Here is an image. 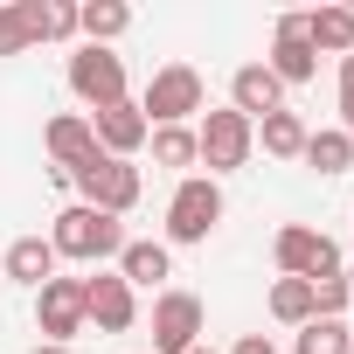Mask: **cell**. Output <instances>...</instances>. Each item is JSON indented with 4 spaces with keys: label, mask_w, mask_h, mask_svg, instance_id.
<instances>
[{
    "label": "cell",
    "mask_w": 354,
    "mask_h": 354,
    "mask_svg": "<svg viewBox=\"0 0 354 354\" xmlns=\"http://www.w3.org/2000/svg\"><path fill=\"white\" fill-rule=\"evenodd\" d=\"M306 42H313V56H354V8H313Z\"/></svg>",
    "instance_id": "obj_18"
},
{
    "label": "cell",
    "mask_w": 354,
    "mask_h": 354,
    "mask_svg": "<svg viewBox=\"0 0 354 354\" xmlns=\"http://www.w3.org/2000/svg\"><path fill=\"white\" fill-rule=\"evenodd\" d=\"M146 146H153V167H174L181 181H188V167L202 160V153H195V125H160Z\"/></svg>",
    "instance_id": "obj_22"
},
{
    "label": "cell",
    "mask_w": 354,
    "mask_h": 354,
    "mask_svg": "<svg viewBox=\"0 0 354 354\" xmlns=\"http://www.w3.org/2000/svg\"><path fill=\"white\" fill-rule=\"evenodd\" d=\"M195 354H216V347H195Z\"/></svg>",
    "instance_id": "obj_32"
},
{
    "label": "cell",
    "mask_w": 354,
    "mask_h": 354,
    "mask_svg": "<svg viewBox=\"0 0 354 354\" xmlns=\"http://www.w3.org/2000/svg\"><path fill=\"white\" fill-rule=\"evenodd\" d=\"M264 70L292 91V84H313V70H319V56H313V42H306V15H278V28H271V56H264Z\"/></svg>",
    "instance_id": "obj_11"
},
{
    "label": "cell",
    "mask_w": 354,
    "mask_h": 354,
    "mask_svg": "<svg viewBox=\"0 0 354 354\" xmlns=\"http://www.w3.org/2000/svg\"><path fill=\"white\" fill-rule=\"evenodd\" d=\"M56 250H49V236H15L8 243V257H0V278H15V285H28V292H42L49 278H56Z\"/></svg>",
    "instance_id": "obj_15"
},
{
    "label": "cell",
    "mask_w": 354,
    "mask_h": 354,
    "mask_svg": "<svg viewBox=\"0 0 354 354\" xmlns=\"http://www.w3.org/2000/svg\"><path fill=\"white\" fill-rule=\"evenodd\" d=\"M132 319H139V292H132L118 271L84 278V326H97V333H125Z\"/></svg>",
    "instance_id": "obj_10"
},
{
    "label": "cell",
    "mask_w": 354,
    "mask_h": 354,
    "mask_svg": "<svg viewBox=\"0 0 354 354\" xmlns=\"http://www.w3.org/2000/svg\"><path fill=\"white\" fill-rule=\"evenodd\" d=\"M347 347H354L347 319H306L299 326V354H347Z\"/></svg>",
    "instance_id": "obj_24"
},
{
    "label": "cell",
    "mask_w": 354,
    "mask_h": 354,
    "mask_svg": "<svg viewBox=\"0 0 354 354\" xmlns=\"http://www.w3.org/2000/svg\"><path fill=\"white\" fill-rule=\"evenodd\" d=\"M230 111H243L250 125L257 118H271V111H285V84L264 70V63H243L236 77H230Z\"/></svg>",
    "instance_id": "obj_12"
},
{
    "label": "cell",
    "mask_w": 354,
    "mask_h": 354,
    "mask_svg": "<svg viewBox=\"0 0 354 354\" xmlns=\"http://www.w3.org/2000/svg\"><path fill=\"white\" fill-rule=\"evenodd\" d=\"M195 153H202V167H209V181H223V174L250 167L257 132H250V118H243V111L216 104V111H202V125H195Z\"/></svg>",
    "instance_id": "obj_4"
},
{
    "label": "cell",
    "mask_w": 354,
    "mask_h": 354,
    "mask_svg": "<svg viewBox=\"0 0 354 354\" xmlns=\"http://www.w3.org/2000/svg\"><path fill=\"white\" fill-rule=\"evenodd\" d=\"M111 271H118L132 292H139V285H167V278H174V250L153 243V236H125V250H118Z\"/></svg>",
    "instance_id": "obj_16"
},
{
    "label": "cell",
    "mask_w": 354,
    "mask_h": 354,
    "mask_svg": "<svg viewBox=\"0 0 354 354\" xmlns=\"http://www.w3.org/2000/svg\"><path fill=\"white\" fill-rule=\"evenodd\" d=\"M216 223H223V181L188 174V181L174 188V202H167V250L174 243H209Z\"/></svg>",
    "instance_id": "obj_5"
},
{
    "label": "cell",
    "mask_w": 354,
    "mask_h": 354,
    "mask_svg": "<svg viewBox=\"0 0 354 354\" xmlns=\"http://www.w3.org/2000/svg\"><path fill=\"white\" fill-rule=\"evenodd\" d=\"M250 132H257V146H264L271 160H299V153H306V132H313V125H306L299 111H271V118H257Z\"/></svg>",
    "instance_id": "obj_21"
},
{
    "label": "cell",
    "mask_w": 354,
    "mask_h": 354,
    "mask_svg": "<svg viewBox=\"0 0 354 354\" xmlns=\"http://www.w3.org/2000/svg\"><path fill=\"white\" fill-rule=\"evenodd\" d=\"M313 174H326V181H340V174L354 167V139L340 132V125H319V132H306V153H299Z\"/></svg>",
    "instance_id": "obj_20"
},
{
    "label": "cell",
    "mask_w": 354,
    "mask_h": 354,
    "mask_svg": "<svg viewBox=\"0 0 354 354\" xmlns=\"http://www.w3.org/2000/svg\"><path fill=\"white\" fill-rule=\"evenodd\" d=\"M125 28H132V8H125V0H77V35H84L91 49H111Z\"/></svg>",
    "instance_id": "obj_17"
},
{
    "label": "cell",
    "mask_w": 354,
    "mask_h": 354,
    "mask_svg": "<svg viewBox=\"0 0 354 354\" xmlns=\"http://www.w3.org/2000/svg\"><path fill=\"white\" fill-rule=\"evenodd\" d=\"M132 104H139V118L160 132V125H188V118H202V111H209V91H202V70H195V63H160Z\"/></svg>",
    "instance_id": "obj_1"
},
{
    "label": "cell",
    "mask_w": 354,
    "mask_h": 354,
    "mask_svg": "<svg viewBox=\"0 0 354 354\" xmlns=\"http://www.w3.org/2000/svg\"><path fill=\"white\" fill-rule=\"evenodd\" d=\"M195 347H202V299L167 285L153 299V347L146 354H195Z\"/></svg>",
    "instance_id": "obj_8"
},
{
    "label": "cell",
    "mask_w": 354,
    "mask_h": 354,
    "mask_svg": "<svg viewBox=\"0 0 354 354\" xmlns=\"http://www.w3.org/2000/svg\"><path fill=\"white\" fill-rule=\"evenodd\" d=\"M70 91H77V104H84V118H97V111H111V104H125V56H111V49H77L70 56Z\"/></svg>",
    "instance_id": "obj_7"
},
{
    "label": "cell",
    "mask_w": 354,
    "mask_h": 354,
    "mask_svg": "<svg viewBox=\"0 0 354 354\" xmlns=\"http://www.w3.org/2000/svg\"><path fill=\"white\" fill-rule=\"evenodd\" d=\"M340 132L354 139V97H340Z\"/></svg>",
    "instance_id": "obj_29"
},
{
    "label": "cell",
    "mask_w": 354,
    "mask_h": 354,
    "mask_svg": "<svg viewBox=\"0 0 354 354\" xmlns=\"http://www.w3.org/2000/svg\"><path fill=\"white\" fill-rule=\"evenodd\" d=\"M35 42H77V0H15Z\"/></svg>",
    "instance_id": "obj_19"
},
{
    "label": "cell",
    "mask_w": 354,
    "mask_h": 354,
    "mask_svg": "<svg viewBox=\"0 0 354 354\" xmlns=\"http://www.w3.org/2000/svg\"><path fill=\"white\" fill-rule=\"evenodd\" d=\"M271 319L278 326H306L313 319V285L306 278H278L271 285Z\"/></svg>",
    "instance_id": "obj_23"
},
{
    "label": "cell",
    "mask_w": 354,
    "mask_h": 354,
    "mask_svg": "<svg viewBox=\"0 0 354 354\" xmlns=\"http://www.w3.org/2000/svg\"><path fill=\"white\" fill-rule=\"evenodd\" d=\"M230 354H278V347H271V333H243Z\"/></svg>",
    "instance_id": "obj_27"
},
{
    "label": "cell",
    "mask_w": 354,
    "mask_h": 354,
    "mask_svg": "<svg viewBox=\"0 0 354 354\" xmlns=\"http://www.w3.org/2000/svg\"><path fill=\"white\" fill-rule=\"evenodd\" d=\"M91 132H97V153H111V160H132L146 139H153V125L139 118V104L125 97V104H111V111H97L91 118Z\"/></svg>",
    "instance_id": "obj_13"
},
{
    "label": "cell",
    "mask_w": 354,
    "mask_h": 354,
    "mask_svg": "<svg viewBox=\"0 0 354 354\" xmlns=\"http://www.w3.org/2000/svg\"><path fill=\"white\" fill-rule=\"evenodd\" d=\"M347 354H354V347H347Z\"/></svg>",
    "instance_id": "obj_33"
},
{
    "label": "cell",
    "mask_w": 354,
    "mask_h": 354,
    "mask_svg": "<svg viewBox=\"0 0 354 354\" xmlns=\"http://www.w3.org/2000/svg\"><path fill=\"white\" fill-rule=\"evenodd\" d=\"M35 354H70V347H49V340H42V347H35Z\"/></svg>",
    "instance_id": "obj_31"
},
{
    "label": "cell",
    "mask_w": 354,
    "mask_h": 354,
    "mask_svg": "<svg viewBox=\"0 0 354 354\" xmlns=\"http://www.w3.org/2000/svg\"><path fill=\"white\" fill-rule=\"evenodd\" d=\"M340 278H347V292H354V264H340Z\"/></svg>",
    "instance_id": "obj_30"
},
{
    "label": "cell",
    "mask_w": 354,
    "mask_h": 354,
    "mask_svg": "<svg viewBox=\"0 0 354 354\" xmlns=\"http://www.w3.org/2000/svg\"><path fill=\"white\" fill-rule=\"evenodd\" d=\"M347 306H354L347 278H313V319H340Z\"/></svg>",
    "instance_id": "obj_26"
},
{
    "label": "cell",
    "mask_w": 354,
    "mask_h": 354,
    "mask_svg": "<svg viewBox=\"0 0 354 354\" xmlns=\"http://www.w3.org/2000/svg\"><path fill=\"white\" fill-rule=\"evenodd\" d=\"M49 250L56 257H70V264H118V250H125V223L118 216H104V209H84V202H70L63 216H56V230H49Z\"/></svg>",
    "instance_id": "obj_2"
},
{
    "label": "cell",
    "mask_w": 354,
    "mask_h": 354,
    "mask_svg": "<svg viewBox=\"0 0 354 354\" xmlns=\"http://www.w3.org/2000/svg\"><path fill=\"white\" fill-rule=\"evenodd\" d=\"M28 49H35V35H28L21 8H15V0H0V56H28Z\"/></svg>",
    "instance_id": "obj_25"
},
{
    "label": "cell",
    "mask_w": 354,
    "mask_h": 354,
    "mask_svg": "<svg viewBox=\"0 0 354 354\" xmlns=\"http://www.w3.org/2000/svg\"><path fill=\"white\" fill-rule=\"evenodd\" d=\"M70 188L84 195V209H104V216H132L139 209V195H146V181H139V167L132 160H111V153H91L77 174H70Z\"/></svg>",
    "instance_id": "obj_3"
},
{
    "label": "cell",
    "mask_w": 354,
    "mask_h": 354,
    "mask_svg": "<svg viewBox=\"0 0 354 354\" xmlns=\"http://www.w3.org/2000/svg\"><path fill=\"white\" fill-rule=\"evenodd\" d=\"M42 146H49V167H56V174H77V167L97 153V132H91V118H84V111H63V118H49Z\"/></svg>",
    "instance_id": "obj_14"
},
{
    "label": "cell",
    "mask_w": 354,
    "mask_h": 354,
    "mask_svg": "<svg viewBox=\"0 0 354 354\" xmlns=\"http://www.w3.org/2000/svg\"><path fill=\"white\" fill-rule=\"evenodd\" d=\"M340 97H354V56H340Z\"/></svg>",
    "instance_id": "obj_28"
},
{
    "label": "cell",
    "mask_w": 354,
    "mask_h": 354,
    "mask_svg": "<svg viewBox=\"0 0 354 354\" xmlns=\"http://www.w3.org/2000/svg\"><path fill=\"white\" fill-rule=\"evenodd\" d=\"M271 264H278V278H340V243L326 236V230H306V223H285L278 236H271Z\"/></svg>",
    "instance_id": "obj_6"
},
{
    "label": "cell",
    "mask_w": 354,
    "mask_h": 354,
    "mask_svg": "<svg viewBox=\"0 0 354 354\" xmlns=\"http://www.w3.org/2000/svg\"><path fill=\"white\" fill-rule=\"evenodd\" d=\"M35 326H42V340L49 347H70L77 333H84V278H49L42 292H35Z\"/></svg>",
    "instance_id": "obj_9"
}]
</instances>
